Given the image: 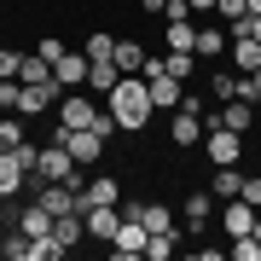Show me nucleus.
Wrapping results in <instances>:
<instances>
[{"label": "nucleus", "mask_w": 261, "mask_h": 261, "mask_svg": "<svg viewBox=\"0 0 261 261\" xmlns=\"http://www.w3.org/2000/svg\"><path fill=\"white\" fill-rule=\"evenodd\" d=\"M35 250H41V238H29L23 226L12 238H0V255H6V261H35Z\"/></svg>", "instance_id": "15"}, {"label": "nucleus", "mask_w": 261, "mask_h": 261, "mask_svg": "<svg viewBox=\"0 0 261 261\" xmlns=\"http://www.w3.org/2000/svg\"><path fill=\"white\" fill-rule=\"evenodd\" d=\"M238 192H244V174L232 163H221V168H215V197H238Z\"/></svg>", "instance_id": "22"}, {"label": "nucleus", "mask_w": 261, "mask_h": 261, "mask_svg": "<svg viewBox=\"0 0 261 261\" xmlns=\"http://www.w3.org/2000/svg\"><path fill=\"white\" fill-rule=\"evenodd\" d=\"M238 197H244V203H255V209H261V174H250V180H244V192H238Z\"/></svg>", "instance_id": "33"}, {"label": "nucleus", "mask_w": 261, "mask_h": 261, "mask_svg": "<svg viewBox=\"0 0 261 261\" xmlns=\"http://www.w3.org/2000/svg\"><path fill=\"white\" fill-rule=\"evenodd\" d=\"M18 82H23V87H47V82H58V75H53L47 58L35 53V58H23V75H18Z\"/></svg>", "instance_id": "20"}, {"label": "nucleus", "mask_w": 261, "mask_h": 261, "mask_svg": "<svg viewBox=\"0 0 261 261\" xmlns=\"http://www.w3.org/2000/svg\"><path fill=\"white\" fill-rule=\"evenodd\" d=\"M23 186H29V163L18 151H0V197H23Z\"/></svg>", "instance_id": "8"}, {"label": "nucleus", "mask_w": 261, "mask_h": 261, "mask_svg": "<svg viewBox=\"0 0 261 261\" xmlns=\"http://www.w3.org/2000/svg\"><path fill=\"white\" fill-rule=\"evenodd\" d=\"M99 203H122V180L116 174H99V180H87L82 192H75V209H99Z\"/></svg>", "instance_id": "4"}, {"label": "nucleus", "mask_w": 261, "mask_h": 261, "mask_svg": "<svg viewBox=\"0 0 261 261\" xmlns=\"http://www.w3.org/2000/svg\"><path fill=\"white\" fill-rule=\"evenodd\" d=\"M75 168H82V163L70 157V145L53 140V145H41V163H35V174H29V180H35V186H47V180H70V186H82Z\"/></svg>", "instance_id": "2"}, {"label": "nucleus", "mask_w": 261, "mask_h": 261, "mask_svg": "<svg viewBox=\"0 0 261 261\" xmlns=\"http://www.w3.org/2000/svg\"><path fill=\"white\" fill-rule=\"evenodd\" d=\"M168 140L174 145H197L203 140V111H197V105H180V111L168 116Z\"/></svg>", "instance_id": "5"}, {"label": "nucleus", "mask_w": 261, "mask_h": 261, "mask_svg": "<svg viewBox=\"0 0 261 261\" xmlns=\"http://www.w3.org/2000/svg\"><path fill=\"white\" fill-rule=\"evenodd\" d=\"M186 6H192V12H215V0H186Z\"/></svg>", "instance_id": "34"}, {"label": "nucleus", "mask_w": 261, "mask_h": 261, "mask_svg": "<svg viewBox=\"0 0 261 261\" xmlns=\"http://www.w3.org/2000/svg\"><path fill=\"white\" fill-rule=\"evenodd\" d=\"M209 99H238V75H232V70H215V82H209Z\"/></svg>", "instance_id": "25"}, {"label": "nucleus", "mask_w": 261, "mask_h": 261, "mask_svg": "<svg viewBox=\"0 0 261 261\" xmlns=\"http://www.w3.org/2000/svg\"><path fill=\"white\" fill-rule=\"evenodd\" d=\"M53 238L64 244V250H75V244L87 238V221H82V215H58V221H53Z\"/></svg>", "instance_id": "17"}, {"label": "nucleus", "mask_w": 261, "mask_h": 261, "mask_svg": "<svg viewBox=\"0 0 261 261\" xmlns=\"http://www.w3.org/2000/svg\"><path fill=\"white\" fill-rule=\"evenodd\" d=\"M140 6H145V12H163V6H168V0H140Z\"/></svg>", "instance_id": "35"}, {"label": "nucleus", "mask_w": 261, "mask_h": 261, "mask_svg": "<svg viewBox=\"0 0 261 261\" xmlns=\"http://www.w3.org/2000/svg\"><path fill=\"white\" fill-rule=\"evenodd\" d=\"M140 221L151 226V232H168V226H174V221H168V209H163V203H145V197H140Z\"/></svg>", "instance_id": "24"}, {"label": "nucleus", "mask_w": 261, "mask_h": 261, "mask_svg": "<svg viewBox=\"0 0 261 261\" xmlns=\"http://www.w3.org/2000/svg\"><path fill=\"white\" fill-rule=\"evenodd\" d=\"M168 53H197V23L192 18H168Z\"/></svg>", "instance_id": "14"}, {"label": "nucleus", "mask_w": 261, "mask_h": 261, "mask_svg": "<svg viewBox=\"0 0 261 261\" xmlns=\"http://www.w3.org/2000/svg\"><path fill=\"white\" fill-rule=\"evenodd\" d=\"M163 64H168V75H180V82H192V70H197V53H168Z\"/></svg>", "instance_id": "26"}, {"label": "nucleus", "mask_w": 261, "mask_h": 261, "mask_svg": "<svg viewBox=\"0 0 261 261\" xmlns=\"http://www.w3.org/2000/svg\"><path fill=\"white\" fill-rule=\"evenodd\" d=\"M82 53H87V58H111V53H116V35H87Z\"/></svg>", "instance_id": "30"}, {"label": "nucleus", "mask_w": 261, "mask_h": 261, "mask_svg": "<svg viewBox=\"0 0 261 261\" xmlns=\"http://www.w3.org/2000/svg\"><path fill=\"white\" fill-rule=\"evenodd\" d=\"M145 87H151V105H157V111H180V99H186V82H180V75H168V70L145 75Z\"/></svg>", "instance_id": "6"}, {"label": "nucleus", "mask_w": 261, "mask_h": 261, "mask_svg": "<svg viewBox=\"0 0 261 261\" xmlns=\"http://www.w3.org/2000/svg\"><path fill=\"white\" fill-rule=\"evenodd\" d=\"M35 53H41V58H47V64H58V58H64L70 47H64V41H58V35H47V41H41V47H35Z\"/></svg>", "instance_id": "31"}, {"label": "nucleus", "mask_w": 261, "mask_h": 261, "mask_svg": "<svg viewBox=\"0 0 261 261\" xmlns=\"http://www.w3.org/2000/svg\"><path fill=\"white\" fill-rule=\"evenodd\" d=\"M255 203H244V197H232L226 203V215H221V226H226V238H244V232H255Z\"/></svg>", "instance_id": "10"}, {"label": "nucleus", "mask_w": 261, "mask_h": 261, "mask_svg": "<svg viewBox=\"0 0 261 261\" xmlns=\"http://www.w3.org/2000/svg\"><path fill=\"white\" fill-rule=\"evenodd\" d=\"M226 47H232V35H226V29H197V58H226Z\"/></svg>", "instance_id": "16"}, {"label": "nucleus", "mask_w": 261, "mask_h": 261, "mask_svg": "<svg viewBox=\"0 0 261 261\" xmlns=\"http://www.w3.org/2000/svg\"><path fill=\"white\" fill-rule=\"evenodd\" d=\"M180 238H186L180 226H168V232H151V238H145V255H151V261H168V255L180 250Z\"/></svg>", "instance_id": "18"}, {"label": "nucleus", "mask_w": 261, "mask_h": 261, "mask_svg": "<svg viewBox=\"0 0 261 261\" xmlns=\"http://www.w3.org/2000/svg\"><path fill=\"white\" fill-rule=\"evenodd\" d=\"M203 145H209V163H215V168L244 157V134H232V128H209V134H203Z\"/></svg>", "instance_id": "7"}, {"label": "nucleus", "mask_w": 261, "mask_h": 261, "mask_svg": "<svg viewBox=\"0 0 261 261\" xmlns=\"http://www.w3.org/2000/svg\"><path fill=\"white\" fill-rule=\"evenodd\" d=\"M0 105H6V111H23V82H18V75L0 82Z\"/></svg>", "instance_id": "27"}, {"label": "nucleus", "mask_w": 261, "mask_h": 261, "mask_svg": "<svg viewBox=\"0 0 261 261\" xmlns=\"http://www.w3.org/2000/svg\"><path fill=\"white\" fill-rule=\"evenodd\" d=\"M0 116H6V105H0Z\"/></svg>", "instance_id": "38"}, {"label": "nucleus", "mask_w": 261, "mask_h": 261, "mask_svg": "<svg viewBox=\"0 0 261 261\" xmlns=\"http://www.w3.org/2000/svg\"><path fill=\"white\" fill-rule=\"evenodd\" d=\"M232 255H238V261H261V238H255V232L232 238Z\"/></svg>", "instance_id": "28"}, {"label": "nucleus", "mask_w": 261, "mask_h": 261, "mask_svg": "<svg viewBox=\"0 0 261 261\" xmlns=\"http://www.w3.org/2000/svg\"><path fill=\"white\" fill-rule=\"evenodd\" d=\"M53 75H58L64 93H70V87H87V53H64V58L53 64Z\"/></svg>", "instance_id": "12"}, {"label": "nucleus", "mask_w": 261, "mask_h": 261, "mask_svg": "<svg viewBox=\"0 0 261 261\" xmlns=\"http://www.w3.org/2000/svg\"><path fill=\"white\" fill-rule=\"evenodd\" d=\"M111 58H116V70H122V75H140L145 47H140V41H116V53H111Z\"/></svg>", "instance_id": "19"}, {"label": "nucleus", "mask_w": 261, "mask_h": 261, "mask_svg": "<svg viewBox=\"0 0 261 261\" xmlns=\"http://www.w3.org/2000/svg\"><path fill=\"white\" fill-rule=\"evenodd\" d=\"M226 58L238 64V75H255V70H261V41H250V35H232Z\"/></svg>", "instance_id": "13"}, {"label": "nucleus", "mask_w": 261, "mask_h": 261, "mask_svg": "<svg viewBox=\"0 0 261 261\" xmlns=\"http://www.w3.org/2000/svg\"><path fill=\"white\" fill-rule=\"evenodd\" d=\"M122 82V70H116V58H87V93H111V87Z\"/></svg>", "instance_id": "11"}, {"label": "nucleus", "mask_w": 261, "mask_h": 261, "mask_svg": "<svg viewBox=\"0 0 261 261\" xmlns=\"http://www.w3.org/2000/svg\"><path fill=\"white\" fill-rule=\"evenodd\" d=\"M6 75H23V53L18 47H0V82H6Z\"/></svg>", "instance_id": "29"}, {"label": "nucleus", "mask_w": 261, "mask_h": 261, "mask_svg": "<svg viewBox=\"0 0 261 261\" xmlns=\"http://www.w3.org/2000/svg\"><path fill=\"white\" fill-rule=\"evenodd\" d=\"M82 221H87V238L111 244V238H116V226H122V209H116V203H99V209H87Z\"/></svg>", "instance_id": "9"}, {"label": "nucleus", "mask_w": 261, "mask_h": 261, "mask_svg": "<svg viewBox=\"0 0 261 261\" xmlns=\"http://www.w3.org/2000/svg\"><path fill=\"white\" fill-rule=\"evenodd\" d=\"M145 238H151V226L140 221V215H122V226H116L111 250H116L122 261H134V255H145Z\"/></svg>", "instance_id": "3"}, {"label": "nucleus", "mask_w": 261, "mask_h": 261, "mask_svg": "<svg viewBox=\"0 0 261 261\" xmlns=\"http://www.w3.org/2000/svg\"><path fill=\"white\" fill-rule=\"evenodd\" d=\"M105 111L116 116V128H122V134H140L145 122H151V111H157V105H151L145 75H122L111 93H105Z\"/></svg>", "instance_id": "1"}, {"label": "nucleus", "mask_w": 261, "mask_h": 261, "mask_svg": "<svg viewBox=\"0 0 261 261\" xmlns=\"http://www.w3.org/2000/svg\"><path fill=\"white\" fill-rule=\"evenodd\" d=\"M18 145H23V122L12 111V116H0V151H18Z\"/></svg>", "instance_id": "23"}, {"label": "nucleus", "mask_w": 261, "mask_h": 261, "mask_svg": "<svg viewBox=\"0 0 261 261\" xmlns=\"http://www.w3.org/2000/svg\"><path fill=\"white\" fill-rule=\"evenodd\" d=\"M250 12H261V0H250Z\"/></svg>", "instance_id": "37"}, {"label": "nucleus", "mask_w": 261, "mask_h": 261, "mask_svg": "<svg viewBox=\"0 0 261 261\" xmlns=\"http://www.w3.org/2000/svg\"><path fill=\"white\" fill-rule=\"evenodd\" d=\"M209 221V192H186V232H203Z\"/></svg>", "instance_id": "21"}, {"label": "nucleus", "mask_w": 261, "mask_h": 261, "mask_svg": "<svg viewBox=\"0 0 261 261\" xmlns=\"http://www.w3.org/2000/svg\"><path fill=\"white\" fill-rule=\"evenodd\" d=\"M255 238H261V215H255Z\"/></svg>", "instance_id": "36"}, {"label": "nucleus", "mask_w": 261, "mask_h": 261, "mask_svg": "<svg viewBox=\"0 0 261 261\" xmlns=\"http://www.w3.org/2000/svg\"><path fill=\"white\" fill-rule=\"evenodd\" d=\"M215 12L232 23V18H244V12H250V0H215Z\"/></svg>", "instance_id": "32"}]
</instances>
